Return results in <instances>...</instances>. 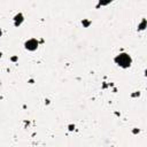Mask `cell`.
I'll use <instances>...</instances> for the list:
<instances>
[{"label":"cell","instance_id":"6da1fadb","mask_svg":"<svg viewBox=\"0 0 147 147\" xmlns=\"http://www.w3.org/2000/svg\"><path fill=\"white\" fill-rule=\"evenodd\" d=\"M116 61H117L118 65H122L124 68H126L131 64V57L127 54H118V56L116 57Z\"/></svg>","mask_w":147,"mask_h":147},{"label":"cell","instance_id":"7a4b0ae2","mask_svg":"<svg viewBox=\"0 0 147 147\" xmlns=\"http://www.w3.org/2000/svg\"><path fill=\"white\" fill-rule=\"evenodd\" d=\"M37 45H38V44H37L34 40H29V41L26 42V46H28L26 48H30V49H34Z\"/></svg>","mask_w":147,"mask_h":147}]
</instances>
